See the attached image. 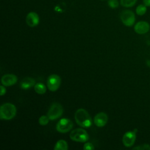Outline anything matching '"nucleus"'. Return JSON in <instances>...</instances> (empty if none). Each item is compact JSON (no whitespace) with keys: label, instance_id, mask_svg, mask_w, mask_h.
I'll list each match as a JSON object with an SVG mask.
<instances>
[{"label":"nucleus","instance_id":"1","mask_svg":"<svg viewBox=\"0 0 150 150\" xmlns=\"http://www.w3.org/2000/svg\"><path fill=\"white\" fill-rule=\"evenodd\" d=\"M74 119L76 123L83 128H89L93 124L90 114L84 108H79L75 112Z\"/></svg>","mask_w":150,"mask_h":150},{"label":"nucleus","instance_id":"2","mask_svg":"<svg viewBox=\"0 0 150 150\" xmlns=\"http://www.w3.org/2000/svg\"><path fill=\"white\" fill-rule=\"evenodd\" d=\"M16 114V108L12 103H6L1 105L0 108V118L9 120L13 118Z\"/></svg>","mask_w":150,"mask_h":150},{"label":"nucleus","instance_id":"3","mask_svg":"<svg viewBox=\"0 0 150 150\" xmlns=\"http://www.w3.org/2000/svg\"><path fill=\"white\" fill-rule=\"evenodd\" d=\"M70 138L73 141L86 142L88 140L89 136L85 129L78 128L71 131L70 134Z\"/></svg>","mask_w":150,"mask_h":150},{"label":"nucleus","instance_id":"4","mask_svg":"<svg viewBox=\"0 0 150 150\" xmlns=\"http://www.w3.org/2000/svg\"><path fill=\"white\" fill-rule=\"evenodd\" d=\"M63 112L62 105L58 103H53L50 107L47 116L50 120H55L62 116Z\"/></svg>","mask_w":150,"mask_h":150},{"label":"nucleus","instance_id":"5","mask_svg":"<svg viewBox=\"0 0 150 150\" xmlns=\"http://www.w3.org/2000/svg\"><path fill=\"white\" fill-rule=\"evenodd\" d=\"M73 127V122L68 118H62L56 125V130L60 133H66L70 131Z\"/></svg>","mask_w":150,"mask_h":150},{"label":"nucleus","instance_id":"6","mask_svg":"<svg viewBox=\"0 0 150 150\" xmlns=\"http://www.w3.org/2000/svg\"><path fill=\"white\" fill-rule=\"evenodd\" d=\"M61 84L60 77L56 74L50 75L47 79V87L51 91H56L60 87Z\"/></svg>","mask_w":150,"mask_h":150},{"label":"nucleus","instance_id":"7","mask_svg":"<svg viewBox=\"0 0 150 150\" xmlns=\"http://www.w3.org/2000/svg\"><path fill=\"white\" fill-rule=\"evenodd\" d=\"M120 19L122 23L127 26H131L135 21L134 12L130 10H124L120 14Z\"/></svg>","mask_w":150,"mask_h":150},{"label":"nucleus","instance_id":"8","mask_svg":"<svg viewBox=\"0 0 150 150\" xmlns=\"http://www.w3.org/2000/svg\"><path fill=\"white\" fill-rule=\"evenodd\" d=\"M138 129H134L133 131H129L126 132L122 137V143L125 147H131L135 143L136 139V135Z\"/></svg>","mask_w":150,"mask_h":150},{"label":"nucleus","instance_id":"9","mask_svg":"<svg viewBox=\"0 0 150 150\" xmlns=\"http://www.w3.org/2000/svg\"><path fill=\"white\" fill-rule=\"evenodd\" d=\"M108 115L103 112L97 113L94 118V123L98 127H104L108 121Z\"/></svg>","mask_w":150,"mask_h":150},{"label":"nucleus","instance_id":"10","mask_svg":"<svg viewBox=\"0 0 150 150\" xmlns=\"http://www.w3.org/2000/svg\"><path fill=\"white\" fill-rule=\"evenodd\" d=\"M26 24L30 27L36 26L39 23V16L35 12H30L26 17Z\"/></svg>","mask_w":150,"mask_h":150},{"label":"nucleus","instance_id":"11","mask_svg":"<svg viewBox=\"0 0 150 150\" xmlns=\"http://www.w3.org/2000/svg\"><path fill=\"white\" fill-rule=\"evenodd\" d=\"M149 29V24L146 21H139L134 26L135 32L139 35H143L147 33Z\"/></svg>","mask_w":150,"mask_h":150},{"label":"nucleus","instance_id":"12","mask_svg":"<svg viewBox=\"0 0 150 150\" xmlns=\"http://www.w3.org/2000/svg\"><path fill=\"white\" fill-rule=\"evenodd\" d=\"M18 81V78L16 75L13 74H4L1 78L2 84L4 86L9 87L14 85Z\"/></svg>","mask_w":150,"mask_h":150},{"label":"nucleus","instance_id":"13","mask_svg":"<svg viewBox=\"0 0 150 150\" xmlns=\"http://www.w3.org/2000/svg\"><path fill=\"white\" fill-rule=\"evenodd\" d=\"M36 81L34 79L29 77H26L22 80L20 83V86L21 88L23 90H27L30 88L32 87H34Z\"/></svg>","mask_w":150,"mask_h":150},{"label":"nucleus","instance_id":"14","mask_svg":"<svg viewBox=\"0 0 150 150\" xmlns=\"http://www.w3.org/2000/svg\"><path fill=\"white\" fill-rule=\"evenodd\" d=\"M68 148L67 142L64 139H59L57 141L54 146V150H67Z\"/></svg>","mask_w":150,"mask_h":150},{"label":"nucleus","instance_id":"15","mask_svg":"<svg viewBox=\"0 0 150 150\" xmlns=\"http://www.w3.org/2000/svg\"><path fill=\"white\" fill-rule=\"evenodd\" d=\"M34 90L36 93L43 94L46 91V86L42 83H38L34 86Z\"/></svg>","mask_w":150,"mask_h":150},{"label":"nucleus","instance_id":"16","mask_svg":"<svg viewBox=\"0 0 150 150\" xmlns=\"http://www.w3.org/2000/svg\"><path fill=\"white\" fill-rule=\"evenodd\" d=\"M137 0H120V4L124 6L127 8H129L133 6Z\"/></svg>","mask_w":150,"mask_h":150},{"label":"nucleus","instance_id":"17","mask_svg":"<svg viewBox=\"0 0 150 150\" xmlns=\"http://www.w3.org/2000/svg\"><path fill=\"white\" fill-rule=\"evenodd\" d=\"M147 8H146V6L145 5H142L141 4L139 5H138L137 8H136V13L139 16H142L144 15L146 12Z\"/></svg>","mask_w":150,"mask_h":150},{"label":"nucleus","instance_id":"18","mask_svg":"<svg viewBox=\"0 0 150 150\" xmlns=\"http://www.w3.org/2000/svg\"><path fill=\"white\" fill-rule=\"evenodd\" d=\"M49 120H50V119L48 117L47 115H42L39 117V123L40 125H46L49 123Z\"/></svg>","mask_w":150,"mask_h":150},{"label":"nucleus","instance_id":"19","mask_svg":"<svg viewBox=\"0 0 150 150\" xmlns=\"http://www.w3.org/2000/svg\"><path fill=\"white\" fill-rule=\"evenodd\" d=\"M132 149L137 150H150V145L148 144H144L134 147Z\"/></svg>","mask_w":150,"mask_h":150},{"label":"nucleus","instance_id":"20","mask_svg":"<svg viewBox=\"0 0 150 150\" xmlns=\"http://www.w3.org/2000/svg\"><path fill=\"white\" fill-rule=\"evenodd\" d=\"M108 5L111 8L114 9L118 7L119 2L118 0H108Z\"/></svg>","mask_w":150,"mask_h":150},{"label":"nucleus","instance_id":"21","mask_svg":"<svg viewBox=\"0 0 150 150\" xmlns=\"http://www.w3.org/2000/svg\"><path fill=\"white\" fill-rule=\"evenodd\" d=\"M83 148L85 150H93L94 149V146L91 142H86L83 145Z\"/></svg>","mask_w":150,"mask_h":150},{"label":"nucleus","instance_id":"22","mask_svg":"<svg viewBox=\"0 0 150 150\" xmlns=\"http://www.w3.org/2000/svg\"><path fill=\"white\" fill-rule=\"evenodd\" d=\"M5 86H4V85H1V87H0V88H1L0 95H1V96H2L5 95V93H6V88H5Z\"/></svg>","mask_w":150,"mask_h":150},{"label":"nucleus","instance_id":"23","mask_svg":"<svg viewBox=\"0 0 150 150\" xmlns=\"http://www.w3.org/2000/svg\"><path fill=\"white\" fill-rule=\"evenodd\" d=\"M144 4L146 6H150V0H143Z\"/></svg>","mask_w":150,"mask_h":150},{"label":"nucleus","instance_id":"24","mask_svg":"<svg viewBox=\"0 0 150 150\" xmlns=\"http://www.w3.org/2000/svg\"><path fill=\"white\" fill-rule=\"evenodd\" d=\"M100 1H105V0H100Z\"/></svg>","mask_w":150,"mask_h":150}]
</instances>
